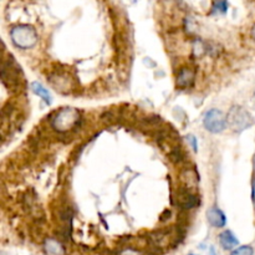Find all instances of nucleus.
<instances>
[{
	"label": "nucleus",
	"instance_id": "nucleus-1",
	"mask_svg": "<svg viewBox=\"0 0 255 255\" xmlns=\"http://www.w3.org/2000/svg\"><path fill=\"white\" fill-rule=\"evenodd\" d=\"M80 121H81V114L76 109L66 107L56 112V115L52 117L51 126L55 131L65 133V132L76 128L80 125Z\"/></svg>",
	"mask_w": 255,
	"mask_h": 255
},
{
	"label": "nucleus",
	"instance_id": "nucleus-2",
	"mask_svg": "<svg viewBox=\"0 0 255 255\" xmlns=\"http://www.w3.org/2000/svg\"><path fill=\"white\" fill-rule=\"evenodd\" d=\"M11 40L19 49H31L37 42V34L30 25H17L11 30Z\"/></svg>",
	"mask_w": 255,
	"mask_h": 255
},
{
	"label": "nucleus",
	"instance_id": "nucleus-3",
	"mask_svg": "<svg viewBox=\"0 0 255 255\" xmlns=\"http://www.w3.org/2000/svg\"><path fill=\"white\" fill-rule=\"evenodd\" d=\"M227 120H228V125L231 126V128L236 132L244 131L254 125V119L252 117V115L244 107L241 106L232 107L229 110Z\"/></svg>",
	"mask_w": 255,
	"mask_h": 255
},
{
	"label": "nucleus",
	"instance_id": "nucleus-4",
	"mask_svg": "<svg viewBox=\"0 0 255 255\" xmlns=\"http://www.w3.org/2000/svg\"><path fill=\"white\" fill-rule=\"evenodd\" d=\"M203 125L207 131L212 132V133H221L226 129L227 125H228V120H227L226 115L221 110L213 109L209 110L204 115Z\"/></svg>",
	"mask_w": 255,
	"mask_h": 255
},
{
	"label": "nucleus",
	"instance_id": "nucleus-5",
	"mask_svg": "<svg viewBox=\"0 0 255 255\" xmlns=\"http://www.w3.org/2000/svg\"><path fill=\"white\" fill-rule=\"evenodd\" d=\"M178 204L183 209H192L199 204V198L189 189H182L179 191Z\"/></svg>",
	"mask_w": 255,
	"mask_h": 255
},
{
	"label": "nucleus",
	"instance_id": "nucleus-6",
	"mask_svg": "<svg viewBox=\"0 0 255 255\" xmlns=\"http://www.w3.org/2000/svg\"><path fill=\"white\" fill-rule=\"evenodd\" d=\"M207 219L211 223V226L216 227V228H223L227 223V217L218 207H212L208 212H207Z\"/></svg>",
	"mask_w": 255,
	"mask_h": 255
},
{
	"label": "nucleus",
	"instance_id": "nucleus-7",
	"mask_svg": "<svg viewBox=\"0 0 255 255\" xmlns=\"http://www.w3.org/2000/svg\"><path fill=\"white\" fill-rule=\"evenodd\" d=\"M194 77H196V75H194L193 70L189 69V67H183L177 76V86L179 89H188L193 85Z\"/></svg>",
	"mask_w": 255,
	"mask_h": 255
},
{
	"label": "nucleus",
	"instance_id": "nucleus-8",
	"mask_svg": "<svg viewBox=\"0 0 255 255\" xmlns=\"http://www.w3.org/2000/svg\"><path fill=\"white\" fill-rule=\"evenodd\" d=\"M219 243L226 251H232L233 248L238 247L239 242L231 231H224L219 234Z\"/></svg>",
	"mask_w": 255,
	"mask_h": 255
},
{
	"label": "nucleus",
	"instance_id": "nucleus-9",
	"mask_svg": "<svg viewBox=\"0 0 255 255\" xmlns=\"http://www.w3.org/2000/svg\"><path fill=\"white\" fill-rule=\"evenodd\" d=\"M44 249L49 255H64L65 248L56 239H46L44 243Z\"/></svg>",
	"mask_w": 255,
	"mask_h": 255
},
{
	"label": "nucleus",
	"instance_id": "nucleus-10",
	"mask_svg": "<svg viewBox=\"0 0 255 255\" xmlns=\"http://www.w3.org/2000/svg\"><path fill=\"white\" fill-rule=\"evenodd\" d=\"M30 87H31V91L34 92L35 95H37V96L41 97V99L44 100L45 104H46V105L51 104L52 97H51V95H50L49 90L45 89V87L42 86L40 82H32V84L30 85Z\"/></svg>",
	"mask_w": 255,
	"mask_h": 255
},
{
	"label": "nucleus",
	"instance_id": "nucleus-11",
	"mask_svg": "<svg viewBox=\"0 0 255 255\" xmlns=\"http://www.w3.org/2000/svg\"><path fill=\"white\" fill-rule=\"evenodd\" d=\"M229 4L227 1H216L212 4L211 14H223L228 10Z\"/></svg>",
	"mask_w": 255,
	"mask_h": 255
},
{
	"label": "nucleus",
	"instance_id": "nucleus-12",
	"mask_svg": "<svg viewBox=\"0 0 255 255\" xmlns=\"http://www.w3.org/2000/svg\"><path fill=\"white\" fill-rule=\"evenodd\" d=\"M231 255H254V249L249 246H242L234 249Z\"/></svg>",
	"mask_w": 255,
	"mask_h": 255
},
{
	"label": "nucleus",
	"instance_id": "nucleus-13",
	"mask_svg": "<svg viewBox=\"0 0 255 255\" xmlns=\"http://www.w3.org/2000/svg\"><path fill=\"white\" fill-rule=\"evenodd\" d=\"M169 157H171V159L173 162H181L182 161V157H183V154H182V152L179 151L178 148H176V149H173V151L171 152Z\"/></svg>",
	"mask_w": 255,
	"mask_h": 255
},
{
	"label": "nucleus",
	"instance_id": "nucleus-14",
	"mask_svg": "<svg viewBox=\"0 0 255 255\" xmlns=\"http://www.w3.org/2000/svg\"><path fill=\"white\" fill-rule=\"evenodd\" d=\"M187 138H188V142L192 144V147H193V151L197 152L198 147H197V138H196V137L192 136V134H189V136H187Z\"/></svg>",
	"mask_w": 255,
	"mask_h": 255
},
{
	"label": "nucleus",
	"instance_id": "nucleus-15",
	"mask_svg": "<svg viewBox=\"0 0 255 255\" xmlns=\"http://www.w3.org/2000/svg\"><path fill=\"white\" fill-rule=\"evenodd\" d=\"M251 34H252V37H253V40H255V24L253 25V27H252Z\"/></svg>",
	"mask_w": 255,
	"mask_h": 255
},
{
	"label": "nucleus",
	"instance_id": "nucleus-16",
	"mask_svg": "<svg viewBox=\"0 0 255 255\" xmlns=\"http://www.w3.org/2000/svg\"><path fill=\"white\" fill-rule=\"evenodd\" d=\"M253 201H255V178L253 181Z\"/></svg>",
	"mask_w": 255,
	"mask_h": 255
},
{
	"label": "nucleus",
	"instance_id": "nucleus-17",
	"mask_svg": "<svg viewBox=\"0 0 255 255\" xmlns=\"http://www.w3.org/2000/svg\"><path fill=\"white\" fill-rule=\"evenodd\" d=\"M253 99H254V104H255V94H254V97H253Z\"/></svg>",
	"mask_w": 255,
	"mask_h": 255
}]
</instances>
